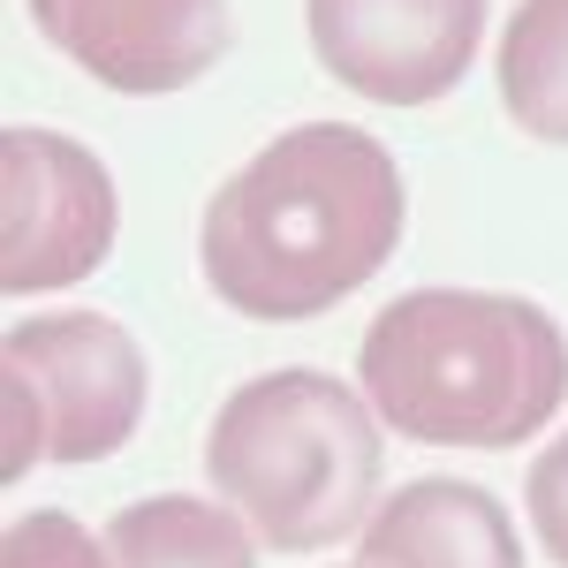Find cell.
Returning <instances> with one entry per match:
<instances>
[{
	"label": "cell",
	"instance_id": "11",
	"mask_svg": "<svg viewBox=\"0 0 568 568\" xmlns=\"http://www.w3.org/2000/svg\"><path fill=\"white\" fill-rule=\"evenodd\" d=\"M0 568H114V554H106V538H91L77 516L31 508V516H16L8 538H0Z\"/></svg>",
	"mask_w": 568,
	"mask_h": 568
},
{
	"label": "cell",
	"instance_id": "5",
	"mask_svg": "<svg viewBox=\"0 0 568 568\" xmlns=\"http://www.w3.org/2000/svg\"><path fill=\"white\" fill-rule=\"evenodd\" d=\"M114 175L106 160L61 130L0 136V288L45 296L106 265L114 251Z\"/></svg>",
	"mask_w": 568,
	"mask_h": 568
},
{
	"label": "cell",
	"instance_id": "1",
	"mask_svg": "<svg viewBox=\"0 0 568 568\" xmlns=\"http://www.w3.org/2000/svg\"><path fill=\"white\" fill-rule=\"evenodd\" d=\"M402 213V168L379 136L304 122L213 190L197 265L227 311L258 326H304L394 258Z\"/></svg>",
	"mask_w": 568,
	"mask_h": 568
},
{
	"label": "cell",
	"instance_id": "2",
	"mask_svg": "<svg viewBox=\"0 0 568 568\" xmlns=\"http://www.w3.org/2000/svg\"><path fill=\"white\" fill-rule=\"evenodd\" d=\"M356 387L417 447H524L568 402V334L530 296L409 288L364 326Z\"/></svg>",
	"mask_w": 568,
	"mask_h": 568
},
{
	"label": "cell",
	"instance_id": "9",
	"mask_svg": "<svg viewBox=\"0 0 568 568\" xmlns=\"http://www.w3.org/2000/svg\"><path fill=\"white\" fill-rule=\"evenodd\" d=\"M106 554L114 568H258V530L227 500L160 493V500H130L106 524Z\"/></svg>",
	"mask_w": 568,
	"mask_h": 568
},
{
	"label": "cell",
	"instance_id": "7",
	"mask_svg": "<svg viewBox=\"0 0 568 568\" xmlns=\"http://www.w3.org/2000/svg\"><path fill=\"white\" fill-rule=\"evenodd\" d=\"M31 23L53 53L122 99L197 84L235 45L227 0H31Z\"/></svg>",
	"mask_w": 568,
	"mask_h": 568
},
{
	"label": "cell",
	"instance_id": "8",
	"mask_svg": "<svg viewBox=\"0 0 568 568\" xmlns=\"http://www.w3.org/2000/svg\"><path fill=\"white\" fill-rule=\"evenodd\" d=\"M364 568H524V538L485 485L417 478L372 508Z\"/></svg>",
	"mask_w": 568,
	"mask_h": 568
},
{
	"label": "cell",
	"instance_id": "4",
	"mask_svg": "<svg viewBox=\"0 0 568 568\" xmlns=\"http://www.w3.org/2000/svg\"><path fill=\"white\" fill-rule=\"evenodd\" d=\"M0 425L8 455L0 478H23L31 463H99L130 447L144 417V349L106 311H45L0 334Z\"/></svg>",
	"mask_w": 568,
	"mask_h": 568
},
{
	"label": "cell",
	"instance_id": "3",
	"mask_svg": "<svg viewBox=\"0 0 568 568\" xmlns=\"http://www.w3.org/2000/svg\"><path fill=\"white\" fill-rule=\"evenodd\" d=\"M379 409L334 372H258L220 402L205 433L213 493L258 530V546L318 554L379 508Z\"/></svg>",
	"mask_w": 568,
	"mask_h": 568
},
{
	"label": "cell",
	"instance_id": "6",
	"mask_svg": "<svg viewBox=\"0 0 568 568\" xmlns=\"http://www.w3.org/2000/svg\"><path fill=\"white\" fill-rule=\"evenodd\" d=\"M311 53L372 106H433L470 77L485 0H304Z\"/></svg>",
	"mask_w": 568,
	"mask_h": 568
},
{
	"label": "cell",
	"instance_id": "10",
	"mask_svg": "<svg viewBox=\"0 0 568 568\" xmlns=\"http://www.w3.org/2000/svg\"><path fill=\"white\" fill-rule=\"evenodd\" d=\"M500 106L530 144H568V0H516L500 31Z\"/></svg>",
	"mask_w": 568,
	"mask_h": 568
},
{
	"label": "cell",
	"instance_id": "12",
	"mask_svg": "<svg viewBox=\"0 0 568 568\" xmlns=\"http://www.w3.org/2000/svg\"><path fill=\"white\" fill-rule=\"evenodd\" d=\"M524 500H530V530H538V546L554 554V568H568V433L530 463Z\"/></svg>",
	"mask_w": 568,
	"mask_h": 568
}]
</instances>
